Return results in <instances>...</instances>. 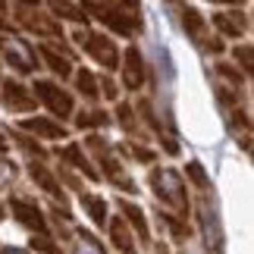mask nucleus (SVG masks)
Returning a JSON list of instances; mask_svg holds the SVG:
<instances>
[{
	"mask_svg": "<svg viewBox=\"0 0 254 254\" xmlns=\"http://www.w3.org/2000/svg\"><path fill=\"white\" fill-rule=\"evenodd\" d=\"M151 182H154L157 194H160V198L167 201V204H176L179 210H185V194H182L185 189H182V179H179V176H176L173 170H157Z\"/></svg>",
	"mask_w": 254,
	"mask_h": 254,
	"instance_id": "f257e3e1",
	"label": "nucleus"
},
{
	"mask_svg": "<svg viewBox=\"0 0 254 254\" xmlns=\"http://www.w3.org/2000/svg\"><path fill=\"white\" fill-rule=\"evenodd\" d=\"M35 97H38V101H44L57 116H66V113L72 110V97L66 94V91H60L57 85H51V82H38L35 85Z\"/></svg>",
	"mask_w": 254,
	"mask_h": 254,
	"instance_id": "f03ea898",
	"label": "nucleus"
},
{
	"mask_svg": "<svg viewBox=\"0 0 254 254\" xmlns=\"http://www.w3.org/2000/svg\"><path fill=\"white\" fill-rule=\"evenodd\" d=\"M85 51L94 57L97 63H104L107 69H113L116 60H120V54H116V47L110 38H104V35H85Z\"/></svg>",
	"mask_w": 254,
	"mask_h": 254,
	"instance_id": "7ed1b4c3",
	"label": "nucleus"
},
{
	"mask_svg": "<svg viewBox=\"0 0 254 254\" xmlns=\"http://www.w3.org/2000/svg\"><path fill=\"white\" fill-rule=\"evenodd\" d=\"M144 82V66H141V54H138V47H129L126 51V88H141Z\"/></svg>",
	"mask_w": 254,
	"mask_h": 254,
	"instance_id": "20e7f679",
	"label": "nucleus"
},
{
	"mask_svg": "<svg viewBox=\"0 0 254 254\" xmlns=\"http://www.w3.org/2000/svg\"><path fill=\"white\" fill-rule=\"evenodd\" d=\"M13 213L19 217V223H25V226H32V229H38V232H44L47 226H44V217H41V210L35 207V204H28V201H13Z\"/></svg>",
	"mask_w": 254,
	"mask_h": 254,
	"instance_id": "39448f33",
	"label": "nucleus"
},
{
	"mask_svg": "<svg viewBox=\"0 0 254 254\" xmlns=\"http://www.w3.org/2000/svg\"><path fill=\"white\" fill-rule=\"evenodd\" d=\"M0 47L6 51V57L16 63V69L19 72H32L35 69V63H32V57H28V51L19 41H6V38H0Z\"/></svg>",
	"mask_w": 254,
	"mask_h": 254,
	"instance_id": "423d86ee",
	"label": "nucleus"
},
{
	"mask_svg": "<svg viewBox=\"0 0 254 254\" xmlns=\"http://www.w3.org/2000/svg\"><path fill=\"white\" fill-rule=\"evenodd\" d=\"M3 91H6V104H9V107H16V110H28V107H35V97H28L22 85L6 82V85H3Z\"/></svg>",
	"mask_w": 254,
	"mask_h": 254,
	"instance_id": "0eeeda50",
	"label": "nucleus"
},
{
	"mask_svg": "<svg viewBox=\"0 0 254 254\" xmlns=\"http://www.w3.org/2000/svg\"><path fill=\"white\" fill-rule=\"evenodd\" d=\"M120 210L129 217V223L135 229L141 232V242H148V223H144V213H141V207H135V204H129V201H120Z\"/></svg>",
	"mask_w": 254,
	"mask_h": 254,
	"instance_id": "6e6552de",
	"label": "nucleus"
},
{
	"mask_svg": "<svg viewBox=\"0 0 254 254\" xmlns=\"http://www.w3.org/2000/svg\"><path fill=\"white\" fill-rule=\"evenodd\" d=\"M22 129L38 132V135H47V138H63V126H54V123H47V120H25Z\"/></svg>",
	"mask_w": 254,
	"mask_h": 254,
	"instance_id": "1a4fd4ad",
	"label": "nucleus"
},
{
	"mask_svg": "<svg viewBox=\"0 0 254 254\" xmlns=\"http://www.w3.org/2000/svg\"><path fill=\"white\" fill-rule=\"evenodd\" d=\"M41 54H44V60H47V66H51V69L57 72V75H69L72 69H69V60H66V57H60V54H54L51 47H41Z\"/></svg>",
	"mask_w": 254,
	"mask_h": 254,
	"instance_id": "9d476101",
	"label": "nucleus"
},
{
	"mask_svg": "<svg viewBox=\"0 0 254 254\" xmlns=\"http://www.w3.org/2000/svg\"><path fill=\"white\" fill-rule=\"evenodd\" d=\"M110 232H113V242H116V248H120V251H126V254H135V245H132L129 232H126V226H123V220H113Z\"/></svg>",
	"mask_w": 254,
	"mask_h": 254,
	"instance_id": "9b49d317",
	"label": "nucleus"
},
{
	"mask_svg": "<svg viewBox=\"0 0 254 254\" xmlns=\"http://www.w3.org/2000/svg\"><path fill=\"white\" fill-rule=\"evenodd\" d=\"M63 160H69V163H75V167H79L82 173H88V179H94V170L91 167H88V160L82 157V154H79V148H75V144H69V148H63Z\"/></svg>",
	"mask_w": 254,
	"mask_h": 254,
	"instance_id": "f8f14e48",
	"label": "nucleus"
},
{
	"mask_svg": "<svg viewBox=\"0 0 254 254\" xmlns=\"http://www.w3.org/2000/svg\"><path fill=\"white\" fill-rule=\"evenodd\" d=\"M213 22H217L226 35H239L242 28H245V22L242 19H236V13H223V16H213Z\"/></svg>",
	"mask_w": 254,
	"mask_h": 254,
	"instance_id": "ddd939ff",
	"label": "nucleus"
},
{
	"mask_svg": "<svg viewBox=\"0 0 254 254\" xmlns=\"http://www.w3.org/2000/svg\"><path fill=\"white\" fill-rule=\"evenodd\" d=\"M51 9L57 16H66V19H85V13L79 6H72L69 0H51Z\"/></svg>",
	"mask_w": 254,
	"mask_h": 254,
	"instance_id": "4468645a",
	"label": "nucleus"
},
{
	"mask_svg": "<svg viewBox=\"0 0 254 254\" xmlns=\"http://www.w3.org/2000/svg\"><path fill=\"white\" fill-rule=\"evenodd\" d=\"M85 210L91 213V220L94 223H104V217H107V207H104V201L101 198H94V194H85Z\"/></svg>",
	"mask_w": 254,
	"mask_h": 254,
	"instance_id": "2eb2a0df",
	"label": "nucleus"
},
{
	"mask_svg": "<svg viewBox=\"0 0 254 254\" xmlns=\"http://www.w3.org/2000/svg\"><path fill=\"white\" fill-rule=\"evenodd\" d=\"M185 28L191 32V38H198V41H204V19L194 13V9H185Z\"/></svg>",
	"mask_w": 254,
	"mask_h": 254,
	"instance_id": "dca6fc26",
	"label": "nucleus"
},
{
	"mask_svg": "<svg viewBox=\"0 0 254 254\" xmlns=\"http://www.w3.org/2000/svg\"><path fill=\"white\" fill-rule=\"evenodd\" d=\"M75 254H104V248L97 245V239H94V236L82 232V236H79V248H75Z\"/></svg>",
	"mask_w": 254,
	"mask_h": 254,
	"instance_id": "f3484780",
	"label": "nucleus"
},
{
	"mask_svg": "<svg viewBox=\"0 0 254 254\" xmlns=\"http://www.w3.org/2000/svg\"><path fill=\"white\" fill-rule=\"evenodd\" d=\"M75 79H79V91H82V94H88V97H94V94H97V82H94V75L88 72V69H82L79 75H75Z\"/></svg>",
	"mask_w": 254,
	"mask_h": 254,
	"instance_id": "a211bd4d",
	"label": "nucleus"
},
{
	"mask_svg": "<svg viewBox=\"0 0 254 254\" xmlns=\"http://www.w3.org/2000/svg\"><path fill=\"white\" fill-rule=\"evenodd\" d=\"M32 176H35V179H38V182H41V185H44V189H47V191H51V194H60V189H57V182H54V179H51V176H47V173H44V167H35V170H32Z\"/></svg>",
	"mask_w": 254,
	"mask_h": 254,
	"instance_id": "6ab92c4d",
	"label": "nucleus"
},
{
	"mask_svg": "<svg viewBox=\"0 0 254 254\" xmlns=\"http://www.w3.org/2000/svg\"><path fill=\"white\" fill-rule=\"evenodd\" d=\"M107 123V113H91V116H79V126H82V129H85V126H104Z\"/></svg>",
	"mask_w": 254,
	"mask_h": 254,
	"instance_id": "aec40b11",
	"label": "nucleus"
},
{
	"mask_svg": "<svg viewBox=\"0 0 254 254\" xmlns=\"http://www.w3.org/2000/svg\"><path fill=\"white\" fill-rule=\"evenodd\" d=\"M189 176L194 182L201 185V189H207V176H204V170H201V163H189Z\"/></svg>",
	"mask_w": 254,
	"mask_h": 254,
	"instance_id": "412c9836",
	"label": "nucleus"
},
{
	"mask_svg": "<svg viewBox=\"0 0 254 254\" xmlns=\"http://www.w3.org/2000/svg\"><path fill=\"white\" fill-rule=\"evenodd\" d=\"M32 245H35V248H41V251H47V254H60V248L51 245V239H35Z\"/></svg>",
	"mask_w": 254,
	"mask_h": 254,
	"instance_id": "4be33fe9",
	"label": "nucleus"
},
{
	"mask_svg": "<svg viewBox=\"0 0 254 254\" xmlns=\"http://www.w3.org/2000/svg\"><path fill=\"white\" fill-rule=\"evenodd\" d=\"M120 123L126 126V129H132V110L129 107H120Z\"/></svg>",
	"mask_w": 254,
	"mask_h": 254,
	"instance_id": "5701e85b",
	"label": "nucleus"
},
{
	"mask_svg": "<svg viewBox=\"0 0 254 254\" xmlns=\"http://www.w3.org/2000/svg\"><path fill=\"white\" fill-rule=\"evenodd\" d=\"M236 57H242L245 69H251V47H242V51H236Z\"/></svg>",
	"mask_w": 254,
	"mask_h": 254,
	"instance_id": "b1692460",
	"label": "nucleus"
},
{
	"mask_svg": "<svg viewBox=\"0 0 254 254\" xmlns=\"http://www.w3.org/2000/svg\"><path fill=\"white\" fill-rule=\"evenodd\" d=\"M132 154H135V157H141V160H154V154L144 151V148H132Z\"/></svg>",
	"mask_w": 254,
	"mask_h": 254,
	"instance_id": "393cba45",
	"label": "nucleus"
},
{
	"mask_svg": "<svg viewBox=\"0 0 254 254\" xmlns=\"http://www.w3.org/2000/svg\"><path fill=\"white\" fill-rule=\"evenodd\" d=\"M0 254H25V251H19V248H6V251H0Z\"/></svg>",
	"mask_w": 254,
	"mask_h": 254,
	"instance_id": "a878e982",
	"label": "nucleus"
},
{
	"mask_svg": "<svg viewBox=\"0 0 254 254\" xmlns=\"http://www.w3.org/2000/svg\"><path fill=\"white\" fill-rule=\"evenodd\" d=\"M6 148V141H3V135H0V151H3Z\"/></svg>",
	"mask_w": 254,
	"mask_h": 254,
	"instance_id": "bb28decb",
	"label": "nucleus"
},
{
	"mask_svg": "<svg viewBox=\"0 0 254 254\" xmlns=\"http://www.w3.org/2000/svg\"><path fill=\"white\" fill-rule=\"evenodd\" d=\"M22 3H38V0H22Z\"/></svg>",
	"mask_w": 254,
	"mask_h": 254,
	"instance_id": "cd10ccee",
	"label": "nucleus"
},
{
	"mask_svg": "<svg viewBox=\"0 0 254 254\" xmlns=\"http://www.w3.org/2000/svg\"><path fill=\"white\" fill-rule=\"evenodd\" d=\"M0 220H3V207H0Z\"/></svg>",
	"mask_w": 254,
	"mask_h": 254,
	"instance_id": "c85d7f7f",
	"label": "nucleus"
},
{
	"mask_svg": "<svg viewBox=\"0 0 254 254\" xmlns=\"http://www.w3.org/2000/svg\"><path fill=\"white\" fill-rule=\"evenodd\" d=\"M0 9H3V0H0Z\"/></svg>",
	"mask_w": 254,
	"mask_h": 254,
	"instance_id": "c756f323",
	"label": "nucleus"
}]
</instances>
